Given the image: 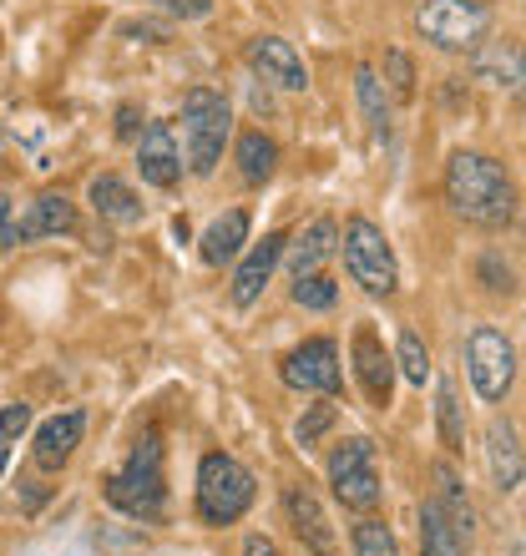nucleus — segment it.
I'll return each mask as SVG.
<instances>
[{"label": "nucleus", "instance_id": "nucleus-28", "mask_svg": "<svg viewBox=\"0 0 526 556\" xmlns=\"http://www.w3.org/2000/svg\"><path fill=\"white\" fill-rule=\"evenodd\" d=\"M335 299H339L335 278H324V274L293 278V304L299 308H335Z\"/></svg>", "mask_w": 526, "mask_h": 556}, {"label": "nucleus", "instance_id": "nucleus-35", "mask_svg": "<svg viewBox=\"0 0 526 556\" xmlns=\"http://www.w3.org/2000/svg\"><path fill=\"white\" fill-rule=\"evenodd\" d=\"M243 556H278V546L268 542V536H249V546H243Z\"/></svg>", "mask_w": 526, "mask_h": 556}, {"label": "nucleus", "instance_id": "nucleus-32", "mask_svg": "<svg viewBox=\"0 0 526 556\" xmlns=\"http://www.w3.org/2000/svg\"><path fill=\"white\" fill-rule=\"evenodd\" d=\"M385 76H390V91L400 97V102L415 97V66H410L405 51H390V56H385Z\"/></svg>", "mask_w": 526, "mask_h": 556}, {"label": "nucleus", "instance_id": "nucleus-16", "mask_svg": "<svg viewBox=\"0 0 526 556\" xmlns=\"http://www.w3.org/2000/svg\"><path fill=\"white\" fill-rule=\"evenodd\" d=\"M82 430H87V410L51 415V420L36 430V466H41V470H61L66 460H72L76 445H82Z\"/></svg>", "mask_w": 526, "mask_h": 556}, {"label": "nucleus", "instance_id": "nucleus-5", "mask_svg": "<svg viewBox=\"0 0 526 556\" xmlns=\"http://www.w3.org/2000/svg\"><path fill=\"white\" fill-rule=\"evenodd\" d=\"M415 30L436 51L461 56V51H481L486 30H491V11H486L481 0H425L421 11H415Z\"/></svg>", "mask_w": 526, "mask_h": 556}, {"label": "nucleus", "instance_id": "nucleus-27", "mask_svg": "<svg viewBox=\"0 0 526 556\" xmlns=\"http://www.w3.org/2000/svg\"><path fill=\"white\" fill-rule=\"evenodd\" d=\"M394 365H400V375H405L410 384L430 380V350H425V339L415 334V329H405V334H400V344H394Z\"/></svg>", "mask_w": 526, "mask_h": 556}, {"label": "nucleus", "instance_id": "nucleus-18", "mask_svg": "<svg viewBox=\"0 0 526 556\" xmlns=\"http://www.w3.org/2000/svg\"><path fill=\"white\" fill-rule=\"evenodd\" d=\"M476 76L481 81H497V87H512L516 97L526 91V46L522 41H491L476 51Z\"/></svg>", "mask_w": 526, "mask_h": 556}, {"label": "nucleus", "instance_id": "nucleus-7", "mask_svg": "<svg viewBox=\"0 0 526 556\" xmlns=\"http://www.w3.org/2000/svg\"><path fill=\"white\" fill-rule=\"evenodd\" d=\"M329 485L335 496L350 506V511H375L380 506V466H375V445L365 435L345 440L335 455H329Z\"/></svg>", "mask_w": 526, "mask_h": 556}, {"label": "nucleus", "instance_id": "nucleus-29", "mask_svg": "<svg viewBox=\"0 0 526 556\" xmlns=\"http://www.w3.org/2000/svg\"><path fill=\"white\" fill-rule=\"evenodd\" d=\"M354 556H400V542L385 521H360L354 527Z\"/></svg>", "mask_w": 526, "mask_h": 556}, {"label": "nucleus", "instance_id": "nucleus-22", "mask_svg": "<svg viewBox=\"0 0 526 556\" xmlns=\"http://www.w3.org/2000/svg\"><path fill=\"white\" fill-rule=\"evenodd\" d=\"M91 207H97V218L107 223H142V203H137V192L122 182V177L102 173V177H91Z\"/></svg>", "mask_w": 526, "mask_h": 556}, {"label": "nucleus", "instance_id": "nucleus-11", "mask_svg": "<svg viewBox=\"0 0 526 556\" xmlns=\"http://www.w3.org/2000/svg\"><path fill=\"white\" fill-rule=\"evenodd\" d=\"M72 228H76V207L66 203L61 192H41L21 218H11L5 249H15V243H36V238H61V233H72Z\"/></svg>", "mask_w": 526, "mask_h": 556}, {"label": "nucleus", "instance_id": "nucleus-34", "mask_svg": "<svg viewBox=\"0 0 526 556\" xmlns=\"http://www.w3.org/2000/svg\"><path fill=\"white\" fill-rule=\"evenodd\" d=\"M167 15H183V21H203L213 11V0H158Z\"/></svg>", "mask_w": 526, "mask_h": 556}, {"label": "nucleus", "instance_id": "nucleus-30", "mask_svg": "<svg viewBox=\"0 0 526 556\" xmlns=\"http://www.w3.org/2000/svg\"><path fill=\"white\" fill-rule=\"evenodd\" d=\"M324 430H335V405H329V400H320V405H309L304 410V420L293 425V440H299V445H320V435Z\"/></svg>", "mask_w": 526, "mask_h": 556}, {"label": "nucleus", "instance_id": "nucleus-23", "mask_svg": "<svg viewBox=\"0 0 526 556\" xmlns=\"http://www.w3.org/2000/svg\"><path fill=\"white\" fill-rule=\"evenodd\" d=\"M354 91H360V112L370 122V137L375 142H390V102H385V81L375 76V66H360L354 72Z\"/></svg>", "mask_w": 526, "mask_h": 556}, {"label": "nucleus", "instance_id": "nucleus-37", "mask_svg": "<svg viewBox=\"0 0 526 556\" xmlns=\"http://www.w3.org/2000/svg\"><path fill=\"white\" fill-rule=\"evenodd\" d=\"M512 556H526V542H522V546H516V552H512Z\"/></svg>", "mask_w": 526, "mask_h": 556}, {"label": "nucleus", "instance_id": "nucleus-9", "mask_svg": "<svg viewBox=\"0 0 526 556\" xmlns=\"http://www.w3.org/2000/svg\"><path fill=\"white\" fill-rule=\"evenodd\" d=\"M284 384L293 390H320V395H335L339 390V344L335 339H304L299 350L284 354V365H278Z\"/></svg>", "mask_w": 526, "mask_h": 556}, {"label": "nucleus", "instance_id": "nucleus-1", "mask_svg": "<svg viewBox=\"0 0 526 556\" xmlns=\"http://www.w3.org/2000/svg\"><path fill=\"white\" fill-rule=\"evenodd\" d=\"M446 198L476 228H506L516 218V188L506 167L486 152H455L446 162Z\"/></svg>", "mask_w": 526, "mask_h": 556}, {"label": "nucleus", "instance_id": "nucleus-25", "mask_svg": "<svg viewBox=\"0 0 526 556\" xmlns=\"http://www.w3.org/2000/svg\"><path fill=\"white\" fill-rule=\"evenodd\" d=\"M436 501L446 506V516H451L455 527H461V536H471V527H476V511H471L466 485L455 481L451 466H436Z\"/></svg>", "mask_w": 526, "mask_h": 556}, {"label": "nucleus", "instance_id": "nucleus-8", "mask_svg": "<svg viewBox=\"0 0 526 556\" xmlns=\"http://www.w3.org/2000/svg\"><path fill=\"white\" fill-rule=\"evenodd\" d=\"M466 369H471L476 395H481L486 405L506 400V390H512V380H516V350H512V339L501 334V329H491V324L471 329V339H466Z\"/></svg>", "mask_w": 526, "mask_h": 556}, {"label": "nucleus", "instance_id": "nucleus-3", "mask_svg": "<svg viewBox=\"0 0 526 556\" xmlns=\"http://www.w3.org/2000/svg\"><path fill=\"white\" fill-rule=\"evenodd\" d=\"M253 470L228 451H208L198 460V516L208 527H234L253 506Z\"/></svg>", "mask_w": 526, "mask_h": 556}, {"label": "nucleus", "instance_id": "nucleus-33", "mask_svg": "<svg viewBox=\"0 0 526 556\" xmlns=\"http://www.w3.org/2000/svg\"><path fill=\"white\" fill-rule=\"evenodd\" d=\"M481 278H486V289L491 293H512L516 289L512 268H501V258H481Z\"/></svg>", "mask_w": 526, "mask_h": 556}, {"label": "nucleus", "instance_id": "nucleus-17", "mask_svg": "<svg viewBox=\"0 0 526 556\" xmlns=\"http://www.w3.org/2000/svg\"><path fill=\"white\" fill-rule=\"evenodd\" d=\"M486 466H491V485H497L501 496L522 485L526 460H522V445H516V430H512V425H501V420L486 425Z\"/></svg>", "mask_w": 526, "mask_h": 556}, {"label": "nucleus", "instance_id": "nucleus-10", "mask_svg": "<svg viewBox=\"0 0 526 556\" xmlns=\"http://www.w3.org/2000/svg\"><path fill=\"white\" fill-rule=\"evenodd\" d=\"M354 375H360V390H365V400L375 405V410H385L394 395V359L385 354L380 334L370 329V324H360L354 329Z\"/></svg>", "mask_w": 526, "mask_h": 556}, {"label": "nucleus", "instance_id": "nucleus-6", "mask_svg": "<svg viewBox=\"0 0 526 556\" xmlns=\"http://www.w3.org/2000/svg\"><path fill=\"white\" fill-rule=\"evenodd\" d=\"M339 249H345V268L365 293L375 299H390L400 289V268H394V253L385 243V233L370 218H350L345 233H339Z\"/></svg>", "mask_w": 526, "mask_h": 556}, {"label": "nucleus", "instance_id": "nucleus-24", "mask_svg": "<svg viewBox=\"0 0 526 556\" xmlns=\"http://www.w3.org/2000/svg\"><path fill=\"white\" fill-rule=\"evenodd\" d=\"M278 167V142L274 137H263V132H243L238 137V173H243V182H268Z\"/></svg>", "mask_w": 526, "mask_h": 556}, {"label": "nucleus", "instance_id": "nucleus-13", "mask_svg": "<svg viewBox=\"0 0 526 556\" xmlns=\"http://www.w3.org/2000/svg\"><path fill=\"white\" fill-rule=\"evenodd\" d=\"M137 167H142V182L152 188H177L183 177V152H177V137L167 122H152L137 142Z\"/></svg>", "mask_w": 526, "mask_h": 556}, {"label": "nucleus", "instance_id": "nucleus-26", "mask_svg": "<svg viewBox=\"0 0 526 556\" xmlns=\"http://www.w3.org/2000/svg\"><path fill=\"white\" fill-rule=\"evenodd\" d=\"M436 420H440V440H446V451H466V425H461V400H455L451 380H440Z\"/></svg>", "mask_w": 526, "mask_h": 556}, {"label": "nucleus", "instance_id": "nucleus-15", "mask_svg": "<svg viewBox=\"0 0 526 556\" xmlns=\"http://www.w3.org/2000/svg\"><path fill=\"white\" fill-rule=\"evenodd\" d=\"M284 511H289L293 531H299V542H304L309 552L335 556V527H329V516H324V506L314 501L309 485H289V491H284Z\"/></svg>", "mask_w": 526, "mask_h": 556}, {"label": "nucleus", "instance_id": "nucleus-19", "mask_svg": "<svg viewBox=\"0 0 526 556\" xmlns=\"http://www.w3.org/2000/svg\"><path fill=\"white\" fill-rule=\"evenodd\" d=\"M339 249V223L335 218H314L304 233L289 243V274L304 278V274H320V264L329 253Z\"/></svg>", "mask_w": 526, "mask_h": 556}, {"label": "nucleus", "instance_id": "nucleus-2", "mask_svg": "<svg viewBox=\"0 0 526 556\" xmlns=\"http://www.w3.org/2000/svg\"><path fill=\"white\" fill-rule=\"evenodd\" d=\"M107 501L132 521H162L167 511V476H162V435L158 425H147L132 445L127 466L107 476Z\"/></svg>", "mask_w": 526, "mask_h": 556}, {"label": "nucleus", "instance_id": "nucleus-31", "mask_svg": "<svg viewBox=\"0 0 526 556\" xmlns=\"http://www.w3.org/2000/svg\"><path fill=\"white\" fill-rule=\"evenodd\" d=\"M30 425V405H0V466H5V455L21 435H26Z\"/></svg>", "mask_w": 526, "mask_h": 556}, {"label": "nucleus", "instance_id": "nucleus-36", "mask_svg": "<svg viewBox=\"0 0 526 556\" xmlns=\"http://www.w3.org/2000/svg\"><path fill=\"white\" fill-rule=\"evenodd\" d=\"M117 132L122 137H137V106H122V112H117Z\"/></svg>", "mask_w": 526, "mask_h": 556}, {"label": "nucleus", "instance_id": "nucleus-12", "mask_svg": "<svg viewBox=\"0 0 526 556\" xmlns=\"http://www.w3.org/2000/svg\"><path fill=\"white\" fill-rule=\"evenodd\" d=\"M249 66L263 76V81H274V87H284V91L309 87L304 56H299L284 36H259V41H249Z\"/></svg>", "mask_w": 526, "mask_h": 556}, {"label": "nucleus", "instance_id": "nucleus-4", "mask_svg": "<svg viewBox=\"0 0 526 556\" xmlns=\"http://www.w3.org/2000/svg\"><path fill=\"white\" fill-rule=\"evenodd\" d=\"M234 132V112L223 102V91L192 87L183 97V142H188V167L198 177H208L223 157V142Z\"/></svg>", "mask_w": 526, "mask_h": 556}, {"label": "nucleus", "instance_id": "nucleus-14", "mask_svg": "<svg viewBox=\"0 0 526 556\" xmlns=\"http://www.w3.org/2000/svg\"><path fill=\"white\" fill-rule=\"evenodd\" d=\"M284 249H289V238H284V233H263V243H253V249H249V258H243V264H238V274H234V304L238 308L259 304V293L268 289V278H274Z\"/></svg>", "mask_w": 526, "mask_h": 556}, {"label": "nucleus", "instance_id": "nucleus-21", "mask_svg": "<svg viewBox=\"0 0 526 556\" xmlns=\"http://www.w3.org/2000/svg\"><path fill=\"white\" fill-rule=\"evenodd\" d=\"M243 243H249V213L243 207H234V213H223V218L208 223V233H203V264L223 268L228 258H238L243 253Z\"/></svg>", "mask_w": 526, "mask_h": 556}, {"label": "nucleus", "instance_id": "nucleus-20", "mask_svg": "<svg viewBox=\"0 0 526 556\" xmlns=\"http://www.w3.org/2000/svg\"><path fill=\"white\" fill-rule=\"evenodd\" d=\"M471 536H461V527H455L451 516H446V506H440L436 496L421 506V556H466Z\"/></svg>", "mask_w": 526, "mask_h": 556}]
</instances>
